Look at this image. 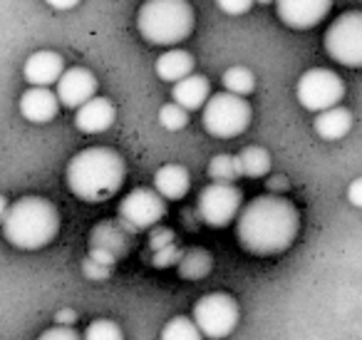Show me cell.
<instances>
[{"instance_id": "24", "label": "cell", "mask_w": 362, "mask_h": 340, "mask_svg": "<svg viewBox=\"0 0 362 340\" xmlns=\"http://www.w3.org/2000/svg\"><path fill=\"white\" fill-rule=\"evenodd\" d=\"M179 268L184 273V278H204L209 273V268H211V259H209L206 251L194 249L181 259Z\"/></svg>"}, {"instance_id": "14", "label": "cell", "mask_w": 362, "mask_h": 340, "mask_svg": "<svg viewBox=\"0 0 362 340\" xmlns=\"http://www.w3.org/2000/svg\"><path fill=\"white\" fill-rule=\"evenodd\" d=\"M60 97L57 92H52L50 87H30V90L23 92L21 97V115L28 122H35V125H45L52 122L60 110Z\"/></svg>"}, {"instance_id": "16", "label": "cell", "mask_w": 362, "mask_h": 340, "mask_svg": "<svg viewBox=\"0 0 362 340\" xmlns=\"http://www.w3.org/2000/svg\"><path fill=\"white\" fill-rule=\"evenodd\" d=\"M171 97L176 105H181L184 110H204L206 102L211 100V82L204 75H189L187 80L176 82L171 87Z\"/></svg>"}, {"instance_id": "19", "label": "cell", "mask_w": 362, "mask_h": 340, "mask_svg": "<svg viewBox=\"0 0 362 340\" xmlns=\"http://www.w3.org/2000/svg\"><path fill=\"white\" fill-rule=\"evenodd\" d=\"M315 132L317 137L327 142H337L352 130V112L347 107H332V110H325L315 117Z\"/></svg>"}, {"instance_id": "30", "label": "cell", "mask_w": 362, "mask_h": 340, "mask_svg": "<svg viewBox=\"0 0 362 340\" xmlns=\"http://www.w3.org/2000/svg\"><path fill=\"white\" fill-rule=\"evenodd\" d=\"M85 273L90 276V278H107V273H110V268H107L105 264H100L95 268V261L92 259H87L85 261Z\"/></svg>"}, {"instance_id": "22", "label": "cell", "mask_w": 362, "mask_h": 340, "mask_svg": "<svg viewBox=\"0 0 362 340\" xmlns=\"http://www.w3.org/2000/svg\"><path fill=\"white\" fill-rule=\"evenodd\" d=\"M221 82H223V90L231 92V95H238V97H246L256 90V77H253V72L241 65L228 67V70L223 72Z\"/></svg>"}, {"instance_id": "33", "label": "cell", "mask_w": 362, "mask_h": 340, "mask_svg": "<svg viewBox=\"0 0 362 340\" xmlns=\"http://www.w3.org/2000/svg\"><path fill=\"white\" fill-rule=\"evenodd\" d=\"M268 186H271V189H286V181H283V179H271V184H268Z\"/></svg>"}, {"instance_id": "15", "label": "cell", "mask_w": 362, "mask_h": 340, "mask_svg": "<svg viewBox=\"0 0 362 340\" xmlns=\"http://www.w3.org/2000/svg\"><path fill=\"white\" fill-rule=\"evenodd\" d=\"M117 110L107 97H92L75 115V127L82 135H102L115 125Z\"/></svg>"}, {"instance_id": "6", "label": "cell", "mask_w": 362, "mask_h": 340, "mask_svg": "<svg viewBox=\"0 0 362 340\" xmlns=\"http://www.w3.org/2000/svg\"><path fill=\"white\" fill-rule=\"evenodd\" d=\"M322 45L337 65L362 67V11L342 13L325 30Z\"/></svg>"}, {"instance_id": "25", "label": "cell", "mask_w": 362, "mask_h": 340, "mask_svg": "<svg viewBox=\"0 0 362 340\" xmlns=\"http://www.w3.org/2000/svg\"><path fill=\"white\" fill-rule=\"evenodd\" d=\"M82 338L85 340H124V335H122V328L115 323V320L100 318V320H92V323L87 325Z\"/></svg>"}, {"instance_id": "1", "label": "cell", "mask_w": 362, "mask_h": 340, "mask_svg": "<svg viewBox=\"0 0 362 340\" xmlns=\"http://www.w3.org/2000/svg\"><path fill=\"white\" fill-rule=\"evenodd\" d=\"M300 216L293 201L278 194L256 196L238 214L236 239L251 256H278L293 246Z\"/></svg>"}, {"instance_id": "34", "label": "cell", "mask_w": 362, "mask_h": 340, "mask_svg": "<svg viewBox=\"0 0 362 340\" xmlns=\"http://www.w3.org/2000/svg\"><path fill=\"white\" fill-rule=\"evenodd\" d=\"M256 3H273V0H256Z\"/></svg>"}, {"instance_id": "7", "label": "cell", "mask_w": 362, "mask_h": 340, "mask_svg": "<svg viewBox=\"0 0 362 340\" xmlns=\"http://www.w3.org/2000/svg\"><path fill=\"white\" fill-rule=\"evenodd\" d=\"M296 95L308 112L320 115V112L340 105L345 97V82L337 77V72L327 70V67H313V70L303 72V77L298 80Z\"/></svg>"}, {"instance_id": "17", "label": "cell", "mask_w": 362, "mask_h": 340, "mask_svg": "<svg viewBox=\"0 0 362 340\" xmlns=\"http://www.w3.org/2000/svg\"><path fill=\"white\" fill-rule=\"evenodd\" d=\"M154 189L169 201L184 199V196L189 194V189H192V176H189V169L187 166H181V164L159 166L156 174H154Z\"/></svg>"}, {"instance_id": "28", "label": "cell", "mask_w": 362, "mask_h": 340, "mask_svg": "<svg viewBox=\"0 0 362 340\" xmlns=\"http://www.w3.org/2000/svg\"><path fill=\"white\" fill-rule=\"evenodd\" d=\"M37 340H85V338H80L72 325H55V328L45 330Z\"/></svg>"}, {"instance_id": "32", "label": "cell", "mask_w": 362, "mask_h": 340, "mask_svg": "<svg viewBox=\"0 0 362 340\" xmlns=\"http://www.w3.org/2000/svg\"><path fill=\"white\" fill-rule=\"evenodd\" d=\"M55 323L57 325H72V323H75V313H72L70 308L60 310V313L55 315Z\"/></svg>"}, {"instance_id": "5", "label": "cell", "mask_w": 362, "mask_h": 340, "mask_svg": "<svg viewBox=\"0 0 362 340\" xmlns=\"http://www.w3.org/2000/svg\"><path fill=\"white\" fill-rule=\"evenodd\" d=\"M253 110L246 102V97L231 95V92H218L211 95V100L204 107V130L216 140H233L243 135L251 125Z\"/></svg>"}, {"instance_id": "26", "label": "cell", "mask_w": 362, "mask_h": 340, "mask_svg": "<svg viewBox=\"0 0 362 340\" xmlns=\"http://www.w3.org/2000/svg\"><path fill=\"white\" fill-rule=\"evenodd\" d=\"M159 122L164 130L179 132L189 125V110H184V107L176 105V102H169V105H164L159 110Z\"/></svg>"}, {"instance_id": "8", "label": "cell", "mask_w": 362, "mask_h": 340, "mask_svg": "<svg viewBox=\"0 0 362 340\" xmlns=\"http://www.w3.org/2000/svg\"><path fill=\"white\" fill-rule=\"evenodd\" d=\"M238 318H241V310L228 293H209L194 303V320L202 333L211 340L231 335L238 325Z\"/></svg>"}, {"instance_id": "21", "label": "cell", "mask_w": 362, "mask_h": 340, "mask_svg": "<svg viewBox=\"0 0 362 340\" xmlns=\"http://www.w3.org/2000/svg\"><path fill=\"white\" fill-rule=\"evenodd\" d=\"M204 338H206V335L202 333L197 320L187 318V315H176V318H171L159 335V340H204Z\"/></svg>"}, {"instance_id": "31", "label": "cell", "mask_w": 362, "mask_h": 340, "mask_svg": "<svg viewBox=\"0 0 362 340\" xmlns=\"http://www.w3.org/2000/svg\"><path fill=\"white\" fill-rule=\"evenodd\" d=\"M45 3L55 11H72L75 6H80V0H45Z\"/></svg>"}, {"instance_id": "9", "label": "cell", "mask_w": 362, "mask_h": 340, "mask_svg": "<svg viewBox=\"0 0 362 340\" xmlns=\"http://www.w3.org/2000/svg\"><path fill=\"white\" fill-rule=\"evenodd\" d=\"M243 204V194L236 184H223V181H211L204 186L197 201V211L204 224L211 229H223L233 219H238Z\"/></svg>"}, {"instance_id": "12", "label": "cell", "mask_w": 362, "mask_h": 340, "mask_svg": "<svg viewBox=\"0 0 362 340\" xmlns=\"http://www.w3.org/2000/svg\"><path fill=\"white\" fill-rule=\"evenodd\" d=\"M57 97L67 110H80L82 105L97 97V77L87 67H70L57 82Z\"/></svg>"}, {"instance_id": "10", "label": "cell", "mask_w": 362, "mask_h": 340, "mask_svg": "<svg viewBox=\"0 0 362 340\" xmlns=\"http://www.w3.org/2000/svg\"><path fill=\"white\" fill-rule=\"evenodd\" d=\"M119 221L132 231H146L156 226L166 216V199L156 189H139L129 191L124 199L119 201Z\"/></svg>"}, {"instance_id": "11", "label": "cell", "mask_w": 362, "mask_h": 340, "mask_svg": "<svg viewBox=\"0 0 362 340\" xmlns=\"http://www.w3.org/2000/svg\"><path fill=\"white\" fill-rule=\"evenodd\" d=\"M332 0H276V13L283 26L293 30H310L325 21Z\"/></svg>"}, {"instance_id": "4", "label": "cell", "mask_w": 362, "mask_h": 340, "mask_svg": "<svg viewBox=\"0 0 362 340\" xmlns=\"http://www.w3.org/2000/svg\"><path fill=\"white\" fill-rule=\"evenodd\" d=\"M189 0H146L136 13V30L149 45H179L194 30Z\"/></svg>"}, {"instance_id": "13", "label": "cell", "mask_w": 362, "mask_h": 340, "mask_svg": "<svg viewBox=\"0 0 362 340\" xmlns=\"http://www.w3.org/2000/svg\"><path fill=\"white\" fill-rule=\"evenodd\" d=\"M23 75H25V80L33 87L57 85L60 77L65 75V60H62V55H57L52 50H37L25 60Z\"/></svg>"}, {"instance_id": "23", "label": "cell", "mask_w": 362, "mask_h": 340, "mask_svg": "<svg viewBox=\"0 0 362 340\" xmlns=\"http://www.w3.org/2000/svg\"><path fill=\"white\" fill-rule=\"evenodd\" d=\"M209 176L211 181H223V184H233V181L241 176L238 169V159L231 154H216L209 162Z\"/></svg>"}, {"instance_id": "20", "label": "cell", "mask_w": 362, "mask_h": 340, "mask_svg": "<svg viewBox=\"0 0 362 340\" xmlns=\"http://www.w3.org/2000/svg\"><path fill=\"white\" fill-rule=\"evenodd\" d=\"M236 159L241 176H248V179H258V176H266L271 171V154L263 147H246L238 152Z\"/></svg>"}, {"instance_id": "18", "label": "cell", "mask_w": 362, "mask_h": 340, "mask_svg": "<svg viewBox=\"0 0 362 340\" xmlns=\"http://www.w3.org/2000/svg\"><path fill=\"white\" fill-rule=\"evenodd\" d=\"M154 70L164 82H174L176 85V82L187 80L189 75H194V55L187 50H181V47L166 50L164 55H159Z\"/></svg>"}, {"instance_id": "2", "label": "cell", "mask_w": 362, "mask_h": 340, "mask_svg": "<svg viewBox=\"0 0 362 340\" xmlns=\"http://www.w3.org/2000/svg\"><path fill=\"white\" fill-rule=\"evenodd\" d=\"M127 164L112 147H87L70 159L65 171L67 189L87 204L107 201L122 189Z\"/></svg>"}, {"instance_id": "29", "label": "cell", "mask_w": 362, "mask_h": 340, "mask_svg": "<svg viewBox=\"0 0 362 340\" xmlns=\"http://www.w3.org/2000/svg\"><path fill=\"white\" fill-rule=\"evenodd\" d=\"M347 201L352 206H357V209H362V176L350 181V186H347Z\"/></svg>"}, {"instance_id": "3", "label": "cell", "mask_w": 362, "mask_h": 340, "mask_svg": "<svg viewBox=\"0 0 362 340\" xmlns=\"http://www.w3.org/2000/svg\"><path fill=\"white\" fill-rule=\"evenodd\" d=\"M60 231V211L42 196H23L3 214V236L11 246L37 251L52 244Z\"/></svg>"}, {"instance_id": "27", "label": "cell", "mask_w": 362, "mask_h": 340, "mask_svg": "<svg viewBox=\"0 0 362 340\" xmlns=\"http://www.w3.org/2000/svg\"><path fill=\"white\" fill-rule=\"evenodd\" d=\"M256 0H216V6L221 8L226 16H246L253 8Z\"/></svg>"}]
</instances>
